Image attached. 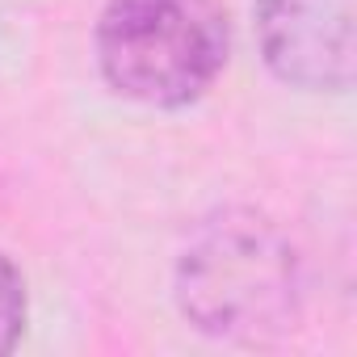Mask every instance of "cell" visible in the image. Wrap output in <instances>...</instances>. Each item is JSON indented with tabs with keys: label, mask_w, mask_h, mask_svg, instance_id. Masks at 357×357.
<instances>
[{
	"label": "cell",
	"mask_w": 357,
	"mask_h": 357,
	"mask_svg": "<svg viewBox=\"0 0 357 357\" xmlns=\"http://www.w3.org/2000/svg\"><path fill=\"white\" fill-rule=\"evenodd\" d=\"M97 59L109 89L130 101L190 105L227 63V17L219 0H109Z\"/></svg>",
	"instance_id": "obj_1"
},
{
	"label": "cell",
	"mask_w": 357,
	"mask_h": 357,
	"mask_svg": "<svg viewBox=\"0 0 357 357\" xmlns=\"http://www.w3.org/2000/svg\"><path fill=\"white\" fill-rule=\"evenodd\" d=\"M181 307L215 336L261 340L298 315L294 248L257 215L211 223L181 261Z\"/></svg>",
	"instance_id": "obj_2"
},
{
	"label": "cell",
	"mask_w": 357,
	"mask_h": 357,
	"mask_svg": "<svg viewBox=\"0 0 357 357\" xmlns=\"http://www.w3.org/2000/svg\"><path fill=\"white\" fill-rule=\"evenodd\" d=\"M265 63L294 89L353 84V0H257Z\"/></svg>",
	"instance_id": "obj_3"
},
{
	"label": "cell",
	"mask_w": 357,
	"mask_h": 357,
	"mask_svg": "<svg viewBox=\"0 0 357 357\" xmlns=\"http://www.w3.org/2000/svg\"><path fill=\"white\" fill-rule=\"evenodd\" d=\"M26 328V282L9 257H0V353H9Z\"/></svg>",
	"instance_id": "obj_4"
}]
</instances>
